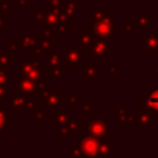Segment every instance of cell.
<instances>
[{"label": "cell", "mask_w": 158, "mask_h": 158, "mask_svg": "<svg viewBox=\"0 0 158 158\" xmlns=\"http://www.w3.org/2000/svg\"><path fill=\"white\" fill-rule=\"evenodd\" d=\"M157 77H158V67H157Z\"/></svg>", "instance_id": "5b68a950"}, {"label": "cell", "mask_w": 158, "mask_h": 158, "mask_svg": "<svg viewBox=\"0 0 158 158\" xmlns=\"http://www.w3.org/2000/svg\"><path fill=\"white\" fill-rule=\"evenodd\" d=\"M7 122H9V111H7V109H0V135L2 133L4 130L7 128Z\"/></svg>", "instance_id": "6da1fadb"}, {"label": "cell", "mask_w": 158, "mask_h": 158, "mask_svg": "<svg viewBox=\"0 0 158 158\" xmlns=\"http://www.w3.org/2000/svg\"><path fill=\"white\" fill-rule=\"evenodd\" d=\"M6 85H0V100H2L6 95Z\"/></svg>", "instance_id": "277c9868"}, {"label": "cell", "mask_w": 158, "mask_h": 158, "mask_svg": "<svg viewBox=\"0 0 158 158\" xmlns=\"http://www.w3.org/2000/svg\"><path fill=\"white\" fill-rule=\"evenodd\" d=\"M147 102H148V105H149V107H151L152 110L158 111V90L153 91V93L149 95Z\"/></svg>", "instance_id": "7a4b0ae2"}, {"label": "cell", "mask_w": 158, "mask_h": 158, "mask_svg": "<svg viewBox=\"0 0 158 158\" xmlns=\"http://www.w3.org/2000/svg\"><path fill=\"white\" fill-rule=\"evenodd\" d=\"M0 85H7V74L5 75L1 70H0Z\"/></svg>", "instance_id": "3957f363"}]
</instances>
